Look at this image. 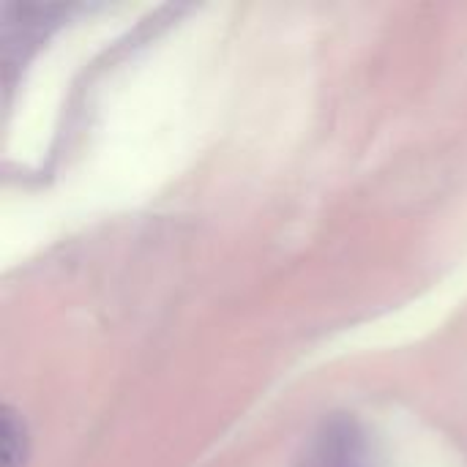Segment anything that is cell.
Segmentation results:
<instances>
[{"mask_svg":"<svg viewBox=\"0 0 467 467\" xmlns=\"http://www.w3.org/2000/svg\"><path fill=\"white\" fill-rule=\"evenodd\" d=\"M372 457L364 435L353 424H331L317 441L309 467H369Z\"/></svg>","mask_w":467,"mask_h":467,"instance_id":"obj_1","label":"cell"},{"mask_svg":"<svg viewBox=\"0 0 467 467\" xmlns=\"http://www.w3.org/2000/svg\"><path fill=\"white\" fill-rule=\"evenodd\" d=\"M3 443H0V465L3 467H25L30 441H27V427L22 416L11 408H3V427H0Z\"/></svg>","mask_w":467,"mask_h":467,"instance_id":"obj_2","label":"cell"}]
</instances>
